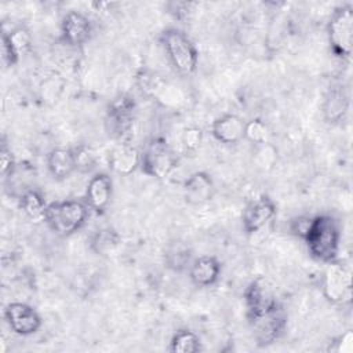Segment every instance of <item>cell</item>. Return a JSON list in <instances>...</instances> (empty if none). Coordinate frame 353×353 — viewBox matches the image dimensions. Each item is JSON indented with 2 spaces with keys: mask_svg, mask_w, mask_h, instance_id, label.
<instances>
[{
  "mask_svg": "<svg viewBox=\"0 0 353 353\" xmlns=\"http://www.w3.org/2000/svg\"><path fill=\"white\" fill-rule=\"evenodd\" d=\"M302 239L314 259L324 263L336 261L341 232L338 221L334 216L323 214L310 218Z\"/></svg>",
  "mask_w": 353,
  "mask_h": 353,
  "instance_id": "1",
  "label": "cell"
},
{
  "mask_svg": "<svg viewBox=\"0 0 353 353\" xmlns=\"http://www.w3.org/2000/svg\"><path fill=\"white\" fill-rule=\"evenodd\" d=\"M87 214V205L81 201H54L47 205L44 221L54 233L68 237L83 228Z\"/></svg>",
  "mask_w": 353,
  "mask_h": 353,
  "instance_id": "2",
  "label": "cell"
},
{
  "mask_svg": "<svg viewBox=\"0 0 353 353\" xmlns=\"http://www.w3.org/2000/svg\"><path fill=\"white\" fill-rule=\"evenodd\" d=\"M161 43L172 66L179 74L190 76L194 73L199 54L192 40L182 30L175 28L165 29L161 34Z\"/></svg>",
  "mask_w": 353,
  "mask_h": 353,
  "instance_id": "3",
  "label": "cell"
},
{
  "mask_svg": "<svg viewBox=\"0 0 353 353\" xmlns=\"http://www.w3.org/2000/svg\"><path fill=\"white\" fill-rule=\"evenodd\" d=\"M328 41L332 52L341 59L349 61L353 46V8L349 4L335 8L328 26Z\"/></svg>",
  "mask_w": 353,
  "mask_h": 353,
  "instance_id": "4",
  "label": "cell"
},
{
  "mask_svg": "<svg viewBox=\"0 0 353 353\" xmlns=\"http://www.w3.org/2000/svg\"><path fill=\"white\" fill-rule=\"evenodd\" d=\"M178 164V157L163 138H152L141 152V170L153 178L168 176Z\"/></svg>",
  "mask_w": 353,
  "mask_h": 353,
  "instance_id": "5",
  "label": "cell"
},
{
  "mask_svg": "<svg viewBox=\"0 0 353 353\" xmlns=\"http://www.w3.org/2000/svg\"><path fill=\"white\" fill-rule=\"evenodd\" d=\"M135 101L128 94H120L109 105L106 110V125L109 134L127 142L131 137L135 123Z\"/></svg>",
  "mask_w": 353,
  "mask_h": 353,
  "instance_id": "6",
  "label": "cell"
},
{
  "mask_svg": "<svg viewBox=\"0 0 353 353\" xmlns=\"http://www.w3.org/2000/svg\"><path fill=\"white\" fill-rule=\"evenodd\" d=\"M244 303L248 320L262 316L280 305L273 287L265 279H256L247 285L244 290Z\"/></svg>",
  "mask_w": 353,
  "mask_h": 353,
  "instance_id": "7",
  "label": "cell"
},
{
  "mask_svg": "<svg viewBox=\"0 0 353 353\" xmlns=\"http://www.w3.org/2000/svg\"><path fill=\"white\" fill-rule=\"evenodd\" d=\"M327 265L328 268L325 269L323 279V290L325 298L332 303L350 302L352 279L349 269L336 261Z\"/></svg>",
  "mask_w": 353,
  "mask_h": 353,
  "instance_id": "8",
  "label": "cell"
},
{
  "mask_svg": "<svg viewBox=\"0 0 353 353\" xmlns=\"http://www.w3.org/2000/svg\"><path fill=\"white\" fill-rule=\"evenodd\" d=\"M287 316L279 305L273 310L258 316L255 319H250V324L252 328L254 338L258 343V346H268L276 342V339L280 338L285 328Z\"/></svg>",
  "mask_w": 353,
  "mask_h": 353,
  "instance_id": "9",
  "label": "cell"
},
{
  "mask_svg": "<svg viewBox=\"0 0 353 353\" xmlns=\"http://www.w3.org/2000/svg\"><path fill=\"white\" fill-rule=\"evenodd\" d=\"M4 319L17 335H32L41 327V317L34 307L23 302H11L4 309Z\"/></svg>",
  "mask_w": 353,
  "mask_h": 353,
  "instance_id": "10",
  "label": "cell"
},
{
  "mask_svg": "<svg viewBox=\"0 0 353 353\" xmlns=\"http://www.w3.org/2000/svg\"><path fill=\"white\" fill-rule=\"evenodd\" d=\"M276 215V205L269 196H259L254 199L243 211V228L248 234L256 233Z\"/></svg>",
  "mask_w": 353,
  "mask_h": 353,
  "instance_id": "11",
  "label": "cell"
},
{
  "mask_svg": "<svg viewBox=\"0 0 353 353\" xmlns=\"http://www.w3.org/2000/svg\"><path fill=\"white\" fill-rule=\"evenodd\" d=\"M61 32L62 39L66 44L72 47L83 46L85 41H88L92 25L88 17L79 11H69L61 22Z\"/></svg>",
  "mask_w": 353,
  "mask_h": 353,
  "instance_id": "12",
  "label": "cell"
},
{
  "mask_svg": "<svg viewBox=\"0 0 353 353\" xmlns=\"http://www.w3.org/2000/svg\"><path fill=\"white\" fill-rule=\"evenodd\" d=\"M214 194V182L212 178L204 172H193L183 182V197L190 205H201L211 200Z\"/></svg>",
  "mask_w": 353,
  "mask_h": 353,
  "instance_id": "13",
  "label": "cell"
},
{
  "mask_svg": "<svg viewBox=\"0 0 353 353\" xmlns=\"http://www.w3.org/2000/svg\"><path fill=\"white\" fill-rule=\"evenodd\" d=\"M112 190H113L112 178L105 172L95 174L87 183L85 201L92 210L98 212L103 211L110 201Z\"/></svg>",
  "mask_w": 353,
  "mask_h": 353,
  "instance_id": "14",
  "label": "cell"
},
{
  "mask_svg": "<svg viewBox=\"0 0 353 353\" xmlns=\"http://www.w3.org/2000/svg\"><path fill=\"white\" fill-rule=\"evenodd\" d=\"M245 123L236 114H222L215 119L211 127L214 138L225 145H233L244 138Z\"/></svg>",
  "mask_w": 353,
  "mask_h": 353,
  "instance_id": "15",
  "label": "cell"
},
{
  "mask_svg": "<svg viewBox=\"0 0 353 353\" xmlns=\"http://www.w3.org/2000/svg\"><path fill=\"white\" fill-rule=\"evenodd\" d=\"M141 165V152L130 145L121 142L109 154V167L119 175H130Z\"/></svg>",
  "mask_w": 353,
  "mask_h": 353,
  "instance_id": "16",
  "label": "cell"
},
{
  "mask_svg": "<svg viewBox=\"0 0 353 353\" xmlns=\"http://www.w3.org/2000/svg\"><path fill=\"white\" fill-rule=\"evenodd\" d=\"M219 274L221 263L215 256H199L189 266L190 280L197 287H210L215 284L219 279Z\"/></svg>",
  "mask_w": 353,
  "mask_h": 353,
  "instance_id": "17",
  "label": "cell"
},
{
  "mask_svg": "<svg viewBox=\"0 0 353 353\" xmlns=\"http://www.w3.org/2000/svg\"><path fill=\"white\" fill-rule=\"evenodd\" d=\"M349 110V97L342 85H335L328 90L323 102V116L331 123H341Z\"/></svg>",
  "mask_w": 353,
  "mask_h": 353,
  "instance_id": "18",
  "label": "cell"
},
{
  "mask_svg": "<svg viewBox=\"0 0 353 353\" xmlns=\"http://www.w3.org/2000/svg\"><path fill=\"white\" fill-rule=\"evenodd\" d=\"M47 167L54 179L63 181L69 178L76 171L73 149L54 148L47 156Z\"/></svg>",
  "mask_w": 353,
  "mask_h": 353,
  "instance_id": "19",
  "label": "cell"
},
{
  "mask_svg": "<svg viewBox=\"0 0 353 353\" xmlns=\"http://www.w3.org/2000/svg\"><path fill=\"white\" fill-rule=\"evenodd\" d=\"M192 259V250L188 244L182 241H175L170 244L164 254L165 266L174 272H182L183 269L190 266Z\"/></svg>",
  "mask_w": 353,
  "mask_h": 353,
  "instance_id": "20",
  "label": "cell"
},
{
  "mask_svg": "<svg viewBox=\"0 0 353 353\" xmlns=\"http://www.w3.org/2000/svg\"><path fill=\"white\" fill-rule=\"evenodd\" d=\"M47 205L48 204H46L43 196L37 190H26L19 199L21 210L29 219L34 222L44 221Z\"/></svg>",
  "mask_w": 353,
  "mask_h": 353,
  "instance_id": "21",
  "label": "cell"
},
{
  "mask_svg": "<svg viewBox=\"0 0 353 353\" xmlns=\"http://www.w3.org/2000/svg\"><path fill=\"white\" fill-rule=\"evenodd\" d=\"M200 350V338L190 330H179L171 338L170 352L172 353H196Z\"/></svg>",
  "mask_w": 353,
  "mask_h": 353,
  "instance_id": "22",
  "label": "cell"
},
{
  "mask_svg": "<svg viewBox=\"0 0 353 353\" xmlns=\"http://www.w3.org/2000/svg\"><path fill=\"white\" fill-rule=\"evenodd\" d=\"M3 36L8 41L12 52L19 59L21 55H23L32 46V36L26 28H17L10 33L3 32Z\"/></svg>",
  "mask_w": 353,
  "mask_h": 353,
  "instance_id": "23",
  "label": "cell"
},
{
  "mask_svg": "<svg viewBox=\"0 0 353 353\" xmlns=\"http://www.w3.org/2000/svg\"><path fill=\"white\" fill-rule=\"evenodd\" d=\"M244 138L255 145H265L269 139V130L263 121L258 119L250 120L244 127Z\"/></svg>",
  "mask_w": 353,
  "mask_h": 353,
  "instance_id": "24",
  "label": "cell"
},
{
  "mask_svg": "<svg viewBox=\"0 0 353 353\" xmlns=\"http://www.w3.org/2000/svg\"><path fill=\"white\" fill-rule=\"evenodd\" d=\"M73 154H74V161H76V170H79L81 172L91 171L97 164V157H95L94 152L84 145L74 148Z\"/></svg>",
  "mask_w": 353,
  "mask_h": 353,
  "instance_id": "25",
  "label": "cell"
},
{
  "mask_svg": "<svg viewBox=\"0 0 353 353\" xmlns=\"http://www.w3.org/2000/svg\"><path fill=\"white\" fill-rule=\"evenodd\" d=\"M182 143L188 152H196L203 143V131L199 127H188L182 132Z\"/></svg>",
  "mask_w": 353,
  "mask_h": 353,
  "instance_id": "26",
  "label": "cell"
},
{
  "mask_svg": "<svg viewBox=\"0 0 353 353\" xmlns=\"http://www.w3.org/2000/svg\"><path fill=\"white\" fill-rule=\"evenodd\" d=\"M0 164H1V174L4 178H7L8 175H12L15 170V159L6 143H3L0 149Z\"/></svg>",
  "mask_w": 353,
  "mask_h": 353,
  "instance_id": "27",
  "label": "cell"
},
{
  "mask_svg": "<svg viewBox=\"0 0 353 353\" xmlns=\"http://www.w3.org/2000/svg\"><path fill=\"white\" fill-rule=\"evenodd\" d=\"M352 339H353L352 331H346L342 336H339L338 342H334V343H336L338 346L334 347L332 350H334V352H347V350H350V347H352Z\"/></svg>",
  "mask_w": 353,
  "mask_h": 353,
  "instance_id": "28",
  "label": "cell"
}]
</instances>
